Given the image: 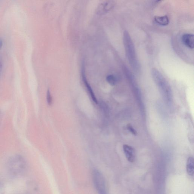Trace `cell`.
<instances>
[{
	"label": "cell",
	"instance_id": "1",
	"mask_svg": "<svg viewBox=\"0 0 194 194\" xmlns=\"http://www.w3.org/2000/svg\"><path fill=\"white\" fill-rule=\"evenodd\" d=\"M123 42L126 56L132 68L136 72H139L140 66L137 58L133 42L128 31H124L123 33Z\"/></svg>",
	"mask_w": 194,
	"mask_h": 194
},
{
	"label": "cell",
	"instance_id": "2",
	"mask_svg": "<svg viewBox=\"0 0 194 194\" xmlns=\"http://www.w3.org/2000/svg\"><path fill=\"white\" fill-rule=\"evenodd\" d=\"M152 75L154 81L158 87L161 93L169 99L171 93V90L170 86L162 74L156 68L152 69Z\"/></svg>",
	"mask_w": 194,
	"mask_h": 194
},
{
	"label": "cell",
	"instance_id": "3",
	"mask_svg": "<svg viewBox=\"0 0 194 194\" xmlns=\"http://www.w3.org/2000/svg\"><path fill=\"white\" fill-rule=\"evenodd\" d=\"M93 179L98 194H107L104 177L100 172L96 170H94L93 173Z\"/></svg>",
	"mask_w": 194,
	"mask_h": 194
},
{
	"label": "cell",
	"instance_id": "4",
	"mask_svg": "<svg viewBox=\"0 0 194 194\" xmlns=\"http://www.w3.org/2000/svg\"><path fill=\"white\" fill-rule=\"evenodd\" d=\"M123 148L126 157L128 160L130 162H134L136 159V152L134 148L127 144H124Z\"/></svg>",
	"mask_w": 194,
	"mask_h": 194
},
{
	"label": "cell",
	"instance_id": "5",
	"mask_svg": "<svg viewBox=\"0 0 194 194\" xmlns=\"http://www.w3.org/2000/svg\"><path fill=\"white\" fill-rule=\"evenodd\" d=\"M194 39V35L191 34H184L181 38L183 44L190 49H193Z\"/></svg>",
	"mask_w": 194,
	"mask_h": 194
},
{
	"label": "cell",
	"instance_id": "6",
	"mask_svg": "<svg viewBox=\"0 0 194 194\" xmlns=\"http://www.w3.org/2000/svg\"><path fill=\"white\" fill-rule=\"evenodd\" d=\"M82 79H83V81H84L85 84V86L86 87L88 91L90 94V96L91 97L93 101L96 103H97V99L95 97V94L94 93L92 89H91V87H90V85L89 84L86 77L85 74L84 70L83 69L82 70Z\"/></svg>",
	"mask_w": 194,
	"mask_h": 194
},
{
	"label": "cell",
	"instance_id": "7",
	"mask_svg": "<svg viewBox=\"0 0 194 194\" xmlns=\"http://www.w3.org/2000/svg\"><path fill=\"white\" fill-rule=\"evenodd\" d=\"M112 6V3L110 1H107L104 3H102L99 6L97 13L99 14H101L106 12L111 9Z\"/></svg>",
	"mask_w": 194,
	"mask_h": 194
},
{
	"label": "cell",
	"instance_id": "8",
	"mask_svg": "<svg viewBox=\"0 0 194 194\" xmlns=\"http://www.w3.org/2000/svg\"><path fill=\"white\" fill-rule=\"evenodd\" d=\"M194 158L192 157H189L187 163V171L188 175L193 177L194 176Z\"/></svg>",
	"mask_w": 194,
	"mask_h": 194
},
{
	"label": "cell",
	"instance_id": "9",
	"mask_svg": "<svg viewBox=\"0 0 194 194\" xmlns=\"http://www.w3.org/2000/svg\"><path fill=\"white\" fill-rule=\"evenodd\" d=\"M154 20L156 23L160 25L166 26L169 24V18L167 16H156Z\"/></svg>",
	"mask_w": 194,
	"mask_h": 194
},
{
	"label": "cell",
	"instance_id": "10",
	"mask_svg": "<svg viewBox=\"0 0 194 194\" xmlns=\"http://www.w3.org/2000/svg\"><path fill=\"white\" fill-rule=\"evenodd\" d=\"M106 80L107 82L110 85L113 86L116 84V79L114 76L113 75H109L107 77Z\"/></svg>",
	"mask_w": 194,
	"mask_h": 194
},
{
	"label": "cell",
	"instance_id": "11",
	"mask_svg": "<svg viewBox=\"0 0 194 194\" xmlns=\"http://www.w3.org/2000/svg\"><path fill=\"white\" fill-rule=\"evenodd\" d=\"M47 101L48 102V104L49 105H50L52 103V97L51 94H50V91L49 90L47 91Z\"/></svg>",
	"mask_w": 194,
	"mask_h": 194
},
{
	"label": "cell",
	"instance_id": "12",
	"mask_svg": "<svg viewBox=\"0 0 194 194\" xmlns=\"http://www.w3.org/2000/svg\"><path fill=\"white\" fill-rule=\"evenodd\" d=\"M127 129L129 130L130 132H131L133 135L136 136L137 135V132L133 128L131 124H128L127 125Z\"/></svg>",
	"mask_w": 194,
	"mask_h": 194
},
{
	"label": "cell",
	"instance_id": "13",
	"mask_svg": "<svg viewBox=\"0 0 194 194\" xmlns=\"http://www.w3.org/2000/svg\"><path fill=\"white\" fill-rule=\"evenodd\" d=\"M2 46V40L0 39V49H1Z\"/></svg>",
	"mask_w": 194,
	"mask_h": 194
}]
</instances>
